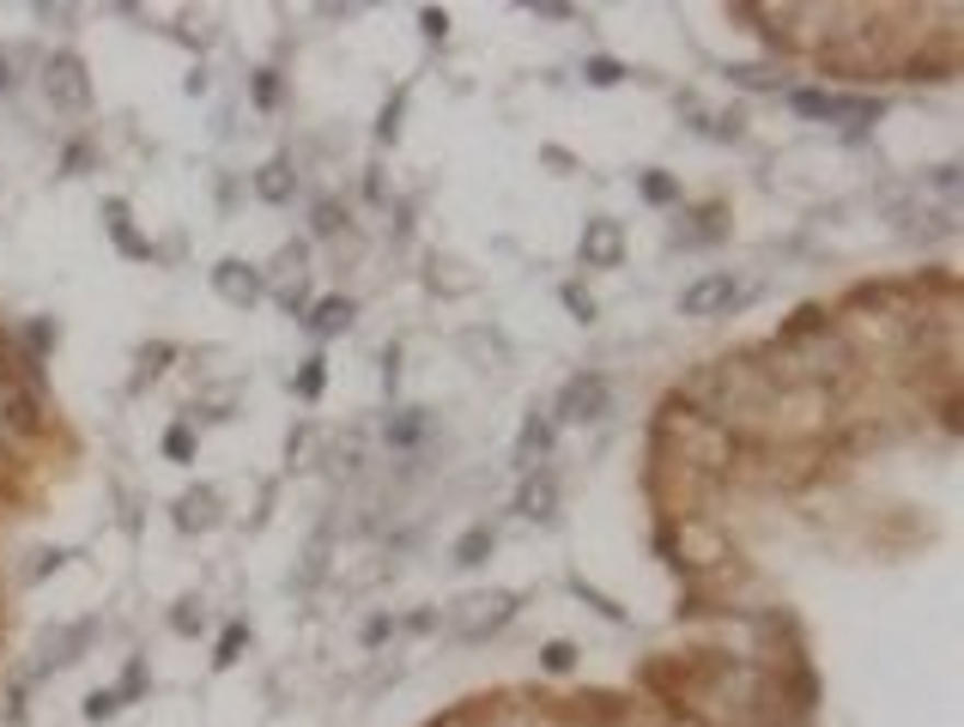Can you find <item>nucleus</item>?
Instances as JSON below:
<instances>
[{
	"label": "nucleus",
	"mask_w": 964,
	"mask_h": 727,
	"mask_svg": "<svg viewBox=\"0 0 964 727\" xmlns=\"http://www.w3.org/2000/svg\"><path fill=\"white\" fill-rule=\"evenodd\" d=\"M571 661H576V649H571V643H552V649H547V667H552V673H564Z\"/></svg>",
	"instance_id": "12"
},
{
	"label": "nucleus",
	"mask_w": 964,
	"mask_h": 727,
	"mask_svg": "<svg viewBox=\"0 0 964 727\" xmlns=\"http://www.w3.org/2000/svg\"><path fill=\"white\" fill-rule=\"evenodd\" d=\"M516 509H521V516H552V485H547V480H535L528 492H521V504H516Z\"/></svg>",
	"instance_id": "8"
},
{
	"label": "nucleus",
	"mask_w": 964,
	"mask_h": 727,
	"mask_svg": "<svg viewBox=\"0 0 964 727\" xmlns=\"http://www.w3.org/2000/svg\"><path fill=\"white\" fill-rule=\"evenodd\" d=\"M0 418L13 430H37V401H31L25 389H13V394H0Z\"/></svg>",
	"instance_id": "5"
},
{
	"label": "nucleus",
	"mask_w": 964,
	"mask_h": 727,
	"mask_svg": "<svg viewBox=\"0 0 964 727\" xmlns=\"http://www.w3.org/2000/svg\"><path fill=\"white\" fill-rule=\"evenodd\" d=\"M485 552H492V533H485V528H473V533H461V545H456V564H480Z\"/></svg>",
	"instance_id": "7"
},
{
	"label": "nucleus",
	"mask_w": 964,
	"mask_h": 727,
	"mask_svg": "<svg viewBox=\"0 0 964 727\" xmlns=\"http://www.w3.org/2000/svg\"><path fill=\"white\" fill-rule=\"evenodd\" d=\"M219 291H225V298H243V303H249V298H255V273L225 267V273H219Z\"/></svg>",
	"instance_id": "9"
},
{
	"label": "nucleus",
	"mask_w": 964,
	"mask_h": 727,
	"mask_svg": "<svg viewBox=\"0 0 964 727\" xmlns=\"http://www.w3.org/2000/svg\"><path fill=\"white\" fill-rule=\"evenodd\" d=\"M540 449H547V425H528V437H521V461H535Z\"/></svg>",
	"instance_id": "11"
},
{
	"label": "nucleus",
	"mask_w": 964,
	"mask_h": 727,
	"mask_svg": "<svg viewBox=\"0 0 964 727\" xmlns=\"http://www.w3.org/2000/svg\"><path fill=\"white\" fill-rule=\"evenodd\" d=\"M261 195H267V200H286V195H291L286 164H267V170H261Z\"/></svg>",
	"instance_id": "10"
},
{
	"label": "nucleus",
	"mask_w": 964,
	"mask_h": 727,
	"mask_svg": "<svg viewBox=\"0 0 964 727\" xmlns=\"http://www.w3.org/2000/svg\"><path fill=\"white\" fill-rule=\"evenodd\" d=\"M43 91H49L61 109H85V73H79L73 55H55L49 73H43Z\"/></svg>",
	"instance_id": "1"
},
{
	"label": "nucleus",
	"mask_w": 964,
	"mask_h": 727,
	"mask_svg": "<svg viewBox=\"0 0 964 727\" xmlns=\"http://www.w3.org/2000/svg\"><path fill=\"white\" fill-rule=\"evenodd\" d=\"M583 261H595V267H612L619 261V224L612 219H595L583 231Z\"/></svg>",
	"instance_id": "4"
},
{
	"label": "nucleus",
	"mask_w": 964,
	"mask_h": 727,
	"mask_svg": "<svg viewBox=\"0 0 964 727\" xmlns=\"http://www.w3.org/2000/svg\"><path fill=\"white\" fill-rule=\"evenodd\" d=\"M607 413V382L600 377H576L559 401V418H600Z\"/></svg>",
	"instance_id": "3"
},
{
	"label": "nucleus",
	"mask_w": 964,
	"mask_h": 727,
	"mask_svg": "<svg viewBox=\"0 0 964 727\" xmlns=\"http://www.w3.org/2000/svg\"><path fill=\"white\" fill-rule=\"evenodd\" d=\"M0 437H7V418H0Z\"/></svg>",
	"instance_id": "15"
},
{
	"label": "nucleus",
	"mask_w": 964,
	"mask_h": 727,
	"mask_svg": "<svg viewBox=\"0 0 964 727\" xmlns=\"http://www.w3.org/2000/svg\"><path fill=\"white\" fill-rule=\"evenodd\" d=\"M734 298H741V286H734L728 273H710V279H698V286L679 298V310L686 315H716V310H728Z\"/></svg>",
	"instance_id": "2"
},
{
	"label": "nucleus",
	"mask_w": 964,
	"mask_h": 727,
	"mask_svg": "<svg viewBox=\"0 0 964 727\" xmlns=\"http://www.w3.org/2000/svg\"><path fill=\"white\" fill-rule=\"evenodd\" d=\"M346 322H353V303L346 298H328L322 310H315V327H322V334H334V327H346Z\"/></svg>",
	"instance_id": "6"
},
{
	"label": "nucleus",
	"mask_w": 964,
	"mask_h": 727,
	"mask_svg": "<svg viewBox=\"0 0 964 727\" xmlns=\"http://www.w3.org/2000/svg\"><path fill=\"white\" fill-rule=\"evenodd\" d=\"M643 195H650V200H667V195H674V182H667V176H650V182H643Z\"/></svg>",
	"instance_id": "14"
},
{
	"label": "nucleus",
	"mask_w": 964,
	"mask_h": 727,
	"mask_svg": "<svg viewBox=\"0 0 964 727\" xmlns=\"http://www.w3.org/2000/svg\"><path fill=\"white\" fill-rule=\"evenodd\" d=\"M588 79H595V85H612V79H619V61H588Z\"/></svg>",
	"instance_id": "13"
}]
</instances>
